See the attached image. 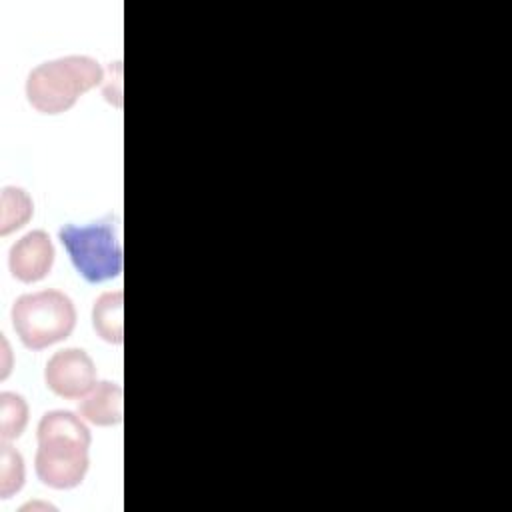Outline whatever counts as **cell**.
<instances>
[{"label": "cell", "mask_w": 512, "mask_h": 512, "mask_svg": "<svg viewBox=\"0 0 512 512\" xmlns=\"http://www.w3.org/2000/svg\"><path fill=\"white\" fill-rule=\"evenodd\" d=\"M36 474L42 484L56 490L78 486L90 466L88 448L92 436L82 416L70 410L46 412L38 422Z\"/></svg>", "instance_id": "6da1fadb"}, {"label": "cell", "mask_w": 512, "mask_h": 512, "mask_svg": "<svg viewBox=\"0 0 512 512\" xmlns=\"http://www.w3.org/2000/svg\"><path fill=\"white\" fill-rule=\"evenodd\" d=\"M58 238L78 274L92 284L120 276L122 246L108 224H66Z\"/></svg>", "instance_id": "277c9868"}, {"label": "cell", "mask_w": 512, "mask_h": 512, "mask_svg": "<svg viewBox=\"0 0 512 512\" xmlns=\"http://www.w3.org/2000/svg\"><path fill=\"white\" fill-rule=\"evenodd\" d=\"M32 200L26 190L18 186L2 188V218H0V234L8 236L10 232L22 228L32 218Z\"/></svg>", "instance_id": "9c48e42d"}, {"label": "cell", "mask_w": 512, "mask_h": 512, "mask_svg": "<svg viewBox=\"0 0 512 512\" xmlns=\"http://www.w3.org/2000/svg\"><path fill=\"white\" fill-rule=\"evenodd\" d=\"M104 70L90 56H62L38 64L26 78V98L42 114H62L102 84Z\"/></svg>", "instance_id": "7a4b0ae2"}, {"label": "cell", "mask_w": 512, "mask_h": 512, "mask_svg": "<svg viewBox=\"0 0 512 512\" xmlns=\"http://www.w3.org/2000/svg\"><path fill=\"white\" fill-rule=\"evenodd\" d=\"M26 468L24 458L18 450H14L6 440H2V470H0V494L2 498H10L24 486Z\"/></svg>", "instance_id": "8fae6325"}, {"label": "cell", "mask_w": 512, "mask_h": 512, "mask_svg": "<svg viewBox=\"0 0 512 512\" xmlns=\"http://www.w3.org/2000/svg\"><path fill=\"white\" fill-rule=\"evenodd\" d=\"M46 386L62 398H82L96 384V366L80 348L54 352L44 370Z\"/></svg>", "instance_id": "5b68a950"}, {"label": "cell", "mask_w": 512, "mask_h": 512, "mask_svg": "<svg viewBox=\"0 0 512 512\" xmlns=\"http://www.w3.org/2000/svg\"><path fill=\"white\" fill-rule=\"evenodd\" d=\"M28 424V404L16 392L0 394V434L2 440L18 438Z\"/></svg>", "instance_id": "30bf717a"}, {"label": "cell", "mask_w": 512, "mask_h": 512, "mask_svg": "<svg viewBox=\"0 0 512 512\" xmlns=\"http://www.w3.org/2000/svg\"><path fill=\"white\" fill-rule=\"evenodd\" d=\"M54 264V246L44 230H30L16 240L8 254V268L20 282L32 284L46 278Z\"/></svg>", "instance_id": "8992f818"}, {"label": "cell", "mask_w": 512, "mask_h": 512, "mask_svg": "<svg viewBox=\"0 0 512 512\" xmlns=\"http://www.w3.org/2000/svg\"><path fill=\"white\" fill-rule=\"evenodd\" d=\"M12 326L30 350H42L66 340L76 326V308L60 290L22 294L12 306Z\"/></svg>", "instance_id": "3957f363"}, {"label": "cell", "mask_w": 512, "mask_h": 512, "mask_svg": "<svg viewBox=\"0 0 512 512\" xmlns=\"http://www.w3.org/2000/svg\"><path fill=\"white\" fill-rule=\"evenodd\" d=\"M84 420L96 426H114L122 420V386L116 382H96L78 404Z\"/></svg>", "instance_id": "52a82bcc"}, {"label": "cell", "mask_w": 512, "mask_h": 512, "mask_svg": "<svg viewBox=\"0 0 512 512\" xmlns=\"http://www.w3.org/2000/svg\"><path fill=\"white\" fill-rule=\"evenodd\" d=\"M122 304L124 294L122 290L104 292L92 308V324L98 336L110 344H122L124 330H122Z\"/></svg>", "instance_id": "ba28073f"}]
</instances>
